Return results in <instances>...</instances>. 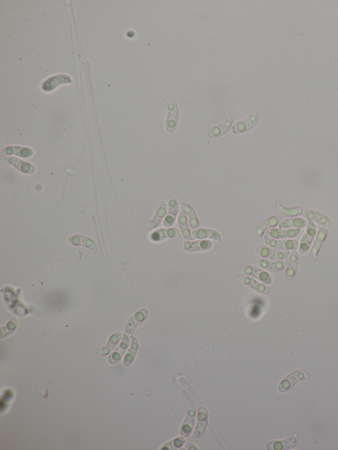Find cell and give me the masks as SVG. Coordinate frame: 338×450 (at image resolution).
<instances>
[{"label": "cell", "mask_w": 338, "mask_h": 450, "mask_svg": "<svg viewBox=\"0 0 338 450\" xmlns=\"http://www.w3.org/2000/svg\"><path fill=\"white\" fill-rule=\"evenodd\" d=\"M310 379L309 373L305 370H296L285 377L278 386L280 392L286 393L292 390L300 381Z\"/></svg>", "instance_id": "6da1fadb"}, {"label": "cell", "mask_w": 338, "mask_h": 450, "mask_svg": "<svg viewBox=\"0 0 338 450\" xmlns=\"http://www.w3.org/2000/svg\"><path fill=\"white\" fill-rule=\"evenodd\" d=\"M165 102H166L167 110H168V115H167L166 122H165V127L168 132L173 133L177 128L178 119H179V109H178L177 104L173 100L166 99Z\"/></svg>", "instance_id": "7a4b0ae2"}, {"label": "cell", "mask_w": 338, "mask_h": 450, "mask_svg": "<svg viewBox=\"0 0 338 450\" xmlns=\"http://www.w3.org/2000/svg\"><path fill=\"white\" fill-rule=\"evenodd\" d=\"M256 254L262 258L273 261H286L290 255V251L277 250L268 245H259L256 249Z\"/></svg>", "instance_id": "3957f363"}, {"label": "cell", "mask_w": 338, "mask_h": 450, "mask_svg": "<svg viewBox=\"0 0 338 450\" xmlns=\"http://www.w3.org/2000/svg\"><path fill=\"white\" fill-rule=\"evenodd\" d=\"M264 241L268 246L278 250L295 251L298 247V241L294 239H274L266 235Z\"/></svg>", "instance_id": "277c9868"}, {"label": "cell", "mask_w": 338, "mask_h": 450, "mask_svg": "<svg viewBox=\"0 0 338 450\" xmlns=\"http://www.w3.org/2000/svg\"><path fill=\"white\" fill-rule=\"evenodd\" d=\"M179 245L182 249L188 251V252L209 250L213 245V244L209 240L190 241H184L183 239H182L180 240Z\"/></svg>", "instance_id": "5b68a950"}, {"label": "cell", "mask_w": 338, "mask_h": 450, "mask_svg": "<svg viewBox=\"0 0 338 450\" xmlns=\"http://www.w3.org/2000/svg\"><path fill=\"white\" fill-rule=\"evenodd\" d=\"M259 116L256 111H253L252 115L243 121H238L233 125L231 131L236 134L243 133L253 129L258 123Z\"/></svg>", "instance_id": "8992f818"}, {"label": "cell", "mask_w": 338, "mask_h": 450, "mask_svg": "<svg viewBox=\"0 0 338 450\" xmlns=\"http://www.w3.org/2000/svg\"><path fill=\"white\" fill-rule=\"evenodd\" d=\"M316 235V228L315 224L312 221H308L305 233L300 241L298 251L301 254H305L309 250L312 241Z\"/></svg>", "instance_id": "52a82bcc"}, {"label": "cell", "mask_w": 338, "mask_h": 450, "mask_svg": "<svg viewBox=\"0 0 338 450\" xmlns=\"http://www.w3.org/2000/svg\"><path fill=\"white\" fill-rule=\"evenodd\" d=\"M168 239L182 240V235L179 230L174 227L163 228L153 232L151 235V239L157 243Z\"/></svg>", "instance_id": "ba28073f"}, {"label": "cell", "mask_w": 338, "mask_h": 450, "mask_svg": "<svg viewBox=\"0 0 338 450\" xmlns=\"http://www.w3.org/2000/svg\"><path fill=\"white\" fill-rule=\"evenodd\" d=\"M244 271H245L246 275L256 279L262 284L265 285L272 284V276L266 270L261 268V267H256V265H250L246 267Z\"/></svg>", "instance_id": "9c48e42d"}, {"label": "cell", "mask_w": 338, "mask_h": 450, "mask_svg": "<svg viewBox=\"0 0 338 450\" xmlns=\"http://www.w3.org/2000/svg\"><path fill=\"white\" fill-rule=\"evenodd\" d=\"M208 425V412L206 407L202 406L198 409V422L195 430L192 434V438H199L205 434Z\"/></svg>", "instance_id": "30bf717a"}, {"label": "cell", "mask_w": 338, "mask_h": 450, "mask_svg": "<svg viewBox=\"0 0 338 450\" xmlns=\"http://www.w3.org/2000/svg\"><path fill=\"white\" fill-rule=\"evenodd\" d=\"M169 204V211L165 216L163 225L166 227H170L175 223L179 209V205L177 200L173 196H167Z\"/></svg>", "instance_id": "8fae6325"}, {"label": "cell", "mask_w": 338, "mask_h": 450, "mask_svg": "<svg viewBox=\"0 0 338 450\" xmlns=\"http://www.w3.org/2000/svg\"><path fill=\"white\" fill-rule=\"evenodd\" d=\"M301 230L296 229H270L266 231V236L274 239H286L295 238L300 235Z\"/></svg>", "instance_id": "7c38bea8"}, {"label": "cell", "mask_w": 338, "mask_h": 450, "mask_svg": "<svg viewBox=\"0 0 338 450\" xmlns=\"http://www.w3.org/2000/svg\"><path fill=\"white\" fill-rule=\"evenodd\" d=\"M148 315V310L145 309V308H142V309L139 310L127 322L125 328L126 332L129 335H132L135 328L140 325L141 323H143L147 319Z\"/></svg>", "instance_id": "4fadbf2b"}, {"label": "cell", "mask_w": 338, "mask_h": 450, "mask_svg": "<svg viewBox=\"0 0 338 450\" xmlns=\"http://www.w3.org/2000/svg\"><path fill=\"white\" fill-rule=\"evenodd\" d=\"M298 434L288 438L286 440L281 441H272L267 444V449L270 450H287L294 448L298 443Z\"/></svg>", "instance_id": "5bb4252c"}, {"label": "cell", "mask_w": 338, "mask_h": 450, "mask_svg": "<svg viewBox=\"0 0 338 450\" xmlns=\"http://www.w3.org/2000/svg\"><path fill=\"white\" fill-rule=\"evenodd\" d=\"M303 215L309 221L316 222L326 229H330L331 227L332 223L329 217L322 212L313 209H306L304 211Z\"/></svg>", "instance_id": "9a60e30c"}, {"label": "cell", "mask_w": 338, "mask_h": 450, "mask_svg": "<svg viewBox=\"0 0 338 450\" xmlns=\"http://www.w3.org/2000/svg\"><path fill=\"white\" fill-rule=\"evenodd\" d=\"M196 420V409L194 407L188 408L187 415L182 424L180 429V435L184 437H188L193 430Z\"/></svg>", "instance_id": "2e32d148"}, {"label": "cell", "mask_w": 338, "mask_h": 450, "mask_svg": "<svg viewBox=\"0 0 338 450\" xmlns=\"http://www.w3.org/2000/svg\"><path fill=\"white\" fill-rule=\"evenodd\" d=\"M240 280L246 286H249L255 292L261 294H268L270 292V288L264 284H261L251 276H242Z\"/></svg>", "instance_id": "e0dca14e"}, {"label": "cell", "mask_w": 338, "mask_h": 450, "mask_svg": "<svg viewBox=\"0 0 338 450\" xmlns=\"http://www.w3.org/2000/svg\"><path fill=\"white\" fill-rule=\"evenodd\" d=\"M257 265L268 272H281L286 269L287 261H273L262 258L258 259Z\"/></svg>", "instance_id": "ac0fdd59"}, {"label": "cell", "mask_w": 338, "mask_h": 450, "mask_svg": "<svg viewBox=\"0 0 338 450\" xmlns=\"http://www.w3.org/2000/svg\"><path fill=\"white\" fill-rule=\"evenodd\" d=\"M282 219V217L279 215H272L264 219L257 225L256 230H255L256 235L258 238L262 237L265 232L268 231L269 229L280 225Z\"/></svg>", "instance_id": "d6986e66"}, {"label": "cell", "mask_w": 338, "mask_h": 450, "mask_svg": "<svg viewBox=\"0 0 338 450\" xmlns=\"http://www.w3.org/2000/svg\"><path fill=\"white\" fill-rule=\"evenodd\" d=\"M233 123V118L231 115L228 116L227 119L221 124L215 125L208 129L207 131L208 136L211 138H215L221 136L229 131L231 128L232 124Z\"/></svg>", "instance_id": "ffe728a7"}, {"label": "cell", "mask_w": 338, "mask_h": 450, "mask_svg": "<svg viewBox=\"0 0 338 450\" xmlns=\"http://www.w3.org/2000/svg\"><path fill=\"white\" fill-rule=\"evenodd\" d=\"M298 265V255L296 251L290 252L288 257V261L287 262V267L285 272V278L286 280L292 281L294 280L297 272Z\"/></svg>", "instance_id": "44dd1931"}, {"label": "cell", "mask_w": 338, "mask_h": 450, "mask_svg": "<svg viewBox=\"0 0 338 450\" xmlns=\"http://www.w3.org/2000/svg\"><path fill=\"white\" fill-rule=\"evenodd\" d=\"M194 239L198 240L213 239L221 243L222 238L217 231L211 229H198L192 232Z\"/></svg>", "instance_id": "7402d4cb"}, {"label": "cell", "mask_w": 338, "mask_h": 450, "mask_svg": "<svg viewBox=\"0 0 338 450\" xmlns=\"http://www.w3.org/2000/svg\"><path fill=\"white\" fill-rule=\"evenodd\" d=\"M328 235V230L325 227H320L316 235L315 241L312 245L310 253L314 258L318 257V253L321 248L322 245L326 241Z\"/></svg>", "instance_id": "603a6c76"}, {"label": "cell", "mask_w": 338, "mask_h": 450, "mask_svg": "<svg viewBox=\"0 0 338 450\" xmlns=\"http://www.w3.org/2000/svg\"><path fill=\"white\" fill-rule=\"evenodd\" d=\"M180 207L182 211L188 216L189 219L190 227L192 229H197L200 227V221L197 214L194 211L193 208L187 204L182 203L180 204Z\"/></svg>", "instance_id": "cb8c5ba5"}, {"label": "cell", "mask_w": 338, "mask_h": 450, "mask_svg": "<svg viewBox=\"0 0 338 450\" xmlns=\"http://www.w3.org/2000/svg\"><path fill=\"white\" fill-rule=\"evenodd\" d=\"M167 211V205L166 204H162L158 209L155 212L154 217L153 219L147 224L146 227L149 229H154L155 228L160 225L162 222L163 218L166 215Z\"/></svg>", "instance_id": "d4e9b609"}, {"label": "cell", "mask_w": 338, "mask_h": 450, "mask_svg": "<svg viewBox=\"0 0 338 450\" xmlns=\"http://www.w3.org/2000/svg\"><path fill=\"white\" fill-rule=\"evenodd\" d=\"M178 224L184 239L186 241H194V238L192 237L189 225H188L187 218L184 212H180L178 214Z\"/></svg>", "instance_id": "484cf974"}, {"label": "cell", "mask_w": 338, "mask_h": 450, "mask_svg": "<svg viewBox=\"0 0 338 450\" xmlns=\"http://www.w3.org/2000/svg\"><path fill=\"white\" fill-rule=\"evenodd\" d=\"M307 221L303 218H290L281 222L279 227L280 229H290V228H304L307 225Z\"/></svg>", "instance_id": "4316f807"}, {"label": "cell", "mask_w": 338, "mask_h": 450, "mask_svg": "<svg viewBox=\"0 0 338 450\" xmlns=\"http://www.w3.org/2000/svg\"><path fill=\"white\" fill-rule=\"evenodd\" d=\"M70 80V78L68 76H59L52 77V78H50L44 82L43 88L46 91H51V90L54 89L59 84L66 83V82H69Z\"/></svg>", "instance_id": "83f0119b"}, {"label": "cell", "mask_w": 338, "mask_h": 450, "mask_svg": "<svg viewBox=\"0 0 338 450\" xmlns=\"http://www.w3.org/2000/svg\"><path fill=\"white\" fill-rule=\"evenodd\" d=\"M277 210H278V213H280V215L284 216V217H296V216L300 215L302 213L301 207H294L287 208L280 205V204H278V205H277Z\"/></svg>", "instance_id": "f1b7e54d"}, {"label": "cell", "mask_w": 338, "mask_h": 450, "mask_svg": "<svg viewBox=\"0 0 338 450\" xmlns=\"http://www.w3.org/2000/svg\"><path fill=\"white\" fill-rule=\"evenodd\" d=\"M138 341L134 337H132V343H131V349L127 353V357L125 358V365L126 366H128L133 362V359H135V355L138 350Z\"/></svg>", "instance_id": "f546056e"}, {"label": "cell", "mask_w": 338, "mask_h": 450, "mask_svg": "<svg viewBox=\"0 0 338 450\" xmlns=\"http://www.w3.org/2000/svg\"><path fill=\"white\" fill-rule=\"evenodd\" d=\"M185 440L183 438L178 437L175 439L172 440L171 441L169 442L168 443L165 444L163 446L162 450H176L178 448L182 447L184 445Z\"/></svg>", "instance_id": "4dcf8cb0"}]
</instances>
